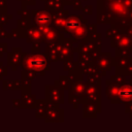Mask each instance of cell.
<instances>
[{"label":"cell","instance_id":"obj_1","mask_svg":"<svg viewBox=\"0 0 132 132\" xmlns=\"http://www.w3.org/2000/svg\"><path fill=\"white\" fill-rule=\"evenodd\" d=\"M29 65L32 68L40 69V68H42L44 66V60L42 58H39V57H34L29 61Z\"/></svg>","mask_w":132,"mask_h":132},{"label":"cell","instance_id":"obj_2","mask_svg":"<svg viewBox=\"0 0 132 132\" xmlns=\"http://www.w3.org/2000/svg\"><path fill=\"white\" fill-rule=\"evenodd\" d=\"M119 94H120V96H121L122 98H125V99L131 98V97H132V89L129 88V87H124L123 89L120 90Z\"/></svg>","mask_w":132,"mask_h":132},{"label":"cell","instance_id":"obj_3","mask_svg":"<svg viewBox=\"0 0 132 132\" xmlns=\"http://www.w3.org/2000/svg\"><path fill=\"white\" fill-rule=\"evenodd\" d=\"M66 26L68 28H70V29H77L79 27V24H78V22L76 20L71 19V20H68V22L66 23Z\"/></svg>","mask_w":132,"mask_h":132},{"label":"cell","instance_id":"obj_4","mask_svg":"<svg viewBox=\"0 0 132 132\" xmlns=\"http://www.w3.org/2000/svg\"><path fill=\"white\" fill-rule=\"evenodd\" d=\"M48 21H50V18L46 14H40V15L37 16V22L40 23V24H42V25L48 23Z\"/></svg>","mask_w":132,"mask_h":132}]
</instances>
